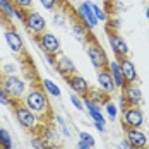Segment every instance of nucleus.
I'll return each mask as SVG.
<instances>
[{"mask_svg": "<svg viewBox=\"0 0 149 149\" xmlns=\"http://www.w3.org/2000/svg\"><path fill=\"white\" fill-rule=\"evenodd\" d=\"M22 101L26 103V106L29 108L31 111L38 117V118L41 120V122H52L53 120V113H52V104H50V98H48V94H46V91L41 88V84H33L28 93L24 94V98H22Z\"/></svg>", "mask_w": 149, "mask_h": 149, "instance_id": "nucleus-1", "label": "nucleus"}, {"mask_svg": "<svg viewBox=\"0 0 149 149\" xmlns=\"http://www.w3.org/2000/svg\"><path fill=\"white\" fill-rule=\"evenodd\" d=\"M12 110H14V115H15L17 123H19L22 129L29 130L33 135H40L41 134V129H43L45 122H41V120L38 118L29 108L26 106V103H24L22 100L15 101L14 106H12Z\"/></svg>", "mask_w": 149, "mask_h": 149, "instance_id": "nucleus-2", "label": "nucleus"}, {"mask_svg": "<svg viewBox=\"0 0 149 149\" xmlns=\"http://www.w3.org/2000/svg\"><path fill=\"white\" fill-rule=\"evenodd\" d=\"M0 86H2V89L9 94V98H12L14 101L22 100L24 94H26V88H28L26 81L22 77H19L17 74L0 75Z\"/></svg>", "mask_w": 149, "mask_h": 149, "instance_id": "nucleus-3", "label": "nucleus"}, {"mask_svg": "<svg viewBox=\"0 0 149 149\" xmlns=\"http://www.w3.org/2000/svg\"><path fill=\"white\" fill-rule=\"evenodd\" d=\"M86 53H88V58H89L91 65L96 69V70H103V69H108V55L104 52V48L101 46V43L93 36L89 41L86 43Z\"/></svg>", "mask_w": 149, "mask_h": 149, "instance_id": "nucleus-4", "label": "nucleus"}, {"mask_svg": "<svg viewBox=\"0 0 149 149\" xmlns=\"http://www.w3.org/2000/svg\"><path fill=\"white\" fill-rule=\"evenodd\" d=\"M36 45L40 46V50H43V53H52V55H57L62 52V45H60V40L53 34V33H48L43 31L41 34H34L33 36Z\"/></svg>", "mask_w": 149, "mask_h": 149, "instance_id": "nucleus-5", "label": "nucleus"}, {"mask_svg": "<svg viewBox=\"0 0 149 149\" xmlns=\"http://www.w3.org/2000/svg\"><path fill=\"white\" fill-rule=\"evenodd\" d=\"M104 33H106V38L110 41V46H111V52L115 53V58L118 60L122 57H129L130 55V48L127 45V41L123 40V36H120L118 31L108 29L104 28Z\"/></svg>", "mask_w": 149, "mask_h": 149, "instance_id": "nucleus-6", "label": "nucleus"}, {"mask_svg": "<svg viewBox=\"0 0 149 149\" xmlns=\"http://www.w3.org/2000/svg\"><path fill=\"white\" fill-rule=\"evenodd\" d=\"M122 125L123 129H141L144 125V111L141 106H129L122 111Z\"/></svg>", "mask_w": 149, "mask_h": 149, "instance_id": "nucleus-7", "label": "nucleus"}, {"mask_svg": "<svg viewBox=\"0 0 149 149\" xmlns=\"http://www.w3.org/2000/svg\"><path fill=\"white\" fill-rule=\"evenodd\" d=\"M22 24L26 26V29L29 31L33 36L34 34H41L43 31H46V19L36 10H28Z\"/></svg>", "mask_w": 149, "mask_h": 149, "instance_id": "nucleus-8", "label": "nucleus"}, {"mask_svg": "<svg viewBox=\"0 0 149 149\" xmlns=\"http://www.w3.org/2000/svg\"><path fill=\"white\" fill-rule=\"evenodd\" d=\"M28 10H21L14 5L12 0H0V17L5 21V22H12L14 19L17 21H24Z\"/></svg>", "mask_w": 149, "mask_h": 149, "instance_id": "nucleus-9", "label": "nucleus"}, {"mask_svg": "<svg viewBox=\"0 0 149 149\" xmlns=\"http://www.w3.org/2000/svg\"><path fill=\"white\" fill-rule=\"evenodd\" d=\"M75 15H77V19H79L82 24H86L91 31H94L98 28V24H100V21L96 19V15L93 14V10H91L89 0H84V2L79 3V7H77V10H75Z\"/></svg>", "mask_w": 149, "mask_h": 149, "instance_id": "nucleus-10", "label": "nucleus"}, {"mask_svg": "<svg viewBox=\"0 0 149 149\" xmlns=\"http://www.w3.org/2000/svg\"><path fill=\"white\" fill-rule=\"evenodd\" d=\"M69 15L72 17V24H70L72 28H70V29H72V34H74V38L77 40V41H81V43H84V45H86V43L89 41L91 38L94 36V34H93V31H91L89 28L86 26V24H82V22L77 19L75 12H70Z\"/></svg>", "mask_w": 149, "mask_h": 149, "instance_id": "nucleus-11", "label": "nucleus"}, {"mask_svg": "<svg viewBox=\"0 0 149 149\" xmlns=\"http://www.w3.org/2000/svg\"><path fill=\"white\" fill-rule=\"evenodd\" d=\"M65 81H67V86L74 91L77 96H81V98H86V96H88L91 86L82 75H79L77 72H75V74H72V75H67Z\"/></svg>", "mask_w": 149, "mask_h": 149, "instance_id": "nucleus-12", "label": "nucleus"}, {"mask_svg": "<svg viewBox=\"0 0 149 149\" xmlns=\"http://www.w3.org/2000/svg\"><path fill=\"white\" fill-rule=\"evenodd\" d=\"M3 38H5L7 46L10 48V52H14V53H22V52L26 50L24 41H22V36H21L12 26H7V29L3 33Z\"/></svg>", "mask_w": 149, "mask_h": 149, "instance_id": "nucleus-13", "label": "nucleus"}, {"mask_svg": "<svg viewBox=\"0 0 149 149\" xmlns=\"http://www.w3.org/2000/svg\"><path fill=\"white\" fill-rule=\"evenodd\" d=\"M125 135L132 149H148L149 139L141 129H125Z\"/></svg>", "mask_w": 149, "mask_h": 149, "instance_id": "nucleus-14", "label": "nucleus"}, {"mask_svg": "<svg viewBox=\"0 0 149 149\" xmlns=\"http://www.w3.org/2000/svg\"><path fill=\"white\" fill-rule=\"evenodd\" d=\"M57 72H58L63 79L67 77V75H72L77 72V69H75V63L72 62V60L69 58L65 53H57V60H55V67H53Z\"/></svg>", "mask_w": 149, "mask_h": 149, "instance_id": "nucleus-15", "label": "nucleus"}, {"mask_svg": "<svg viewBox=\"0 0 149 149\" xmlns=\"http://www.w3.org/2000/svg\"><path fill=\"white\" fill-rule=\"evenodd\" d=\"M118 63H120V70H122L125 84H135L139 75H137V69H135L134 62L129 57H122V58H118Z\"/></svg>", "mask_w": 149, "mask_h": 149, "instance_id": "nucleus-16", "label": "nucleus"}, {"mask_svg": "<svg viewBox=\"0 0 149 149\" xmlns=\"http://www.w3.org/2000/svg\"><path fill=\"white\" fill-rule=\"evenodd\" d=\"M98 84H100V89L106 93L108 96H111V94H115L117 93V86H115V82H113V77L110 74V70L108 69H103V70H98Z\"/></svg>", "mask_w": 149, "mask_h": 149, "instance_id": "nucleus-17", "label": "nucleus"}, {"mask_svg": "<svg viewBox=\"0 0 149 149\" xmlns=\"http://www.w3.org/2000/svg\"><path fill=\"white\" fill-rule=\"evenodd\" d=\"M122 93L125 94L127 101H129V106H141L142 103V91L137 84H127Z\"/></svg>", "mask_w": 149, "mask_h": 149, "instance_id": "nucleus-18", "label": "nucleus"}, {"mask_svg": "<svg viewBox=\"0 0 149 149\" xmlns=\"http://www.w3.org/2000/svg\"><path fill=\"white\" fill-rule=\"evenodd\" d=\"M108 70H110V74L113 77V82H115V86H117V89L122 91L127 84H125V81H123V75H122V70H120V63L118 60H111L110 63H108Z\"/></svg>", "mask_w": 149, "mask_h": 149, "instance_id": "nucleus-19", "label": "nucleus"}, {"mask_svg": "<svg viewBox=\"0 0 149 149\" xmlns=\"http://www.w3.org/2000/svg\"><path fill=\"white\" fill-rule=\"evenodd\" d=\"M21 69H22V72L24 75L28 77V81H36L38 79V70L34 69V65H33V62H31L28 57H24V58L21 60Z\"/></svg>", "mask_w": 149, "mask_h": 149, "instance_id": "nucleus-20", "label": "nucleus"}, {"mask_svg": "<svg viewBox=\"0 0 149 149\" xmlns=\"http://www.w3.org/2000/svg\"><path fill=\"white\" fill-rule=\"evenodd\" d=\"M40 84H41V88L46 91V94H48V96H53V98H60V96H62L60 88L53 82V81H52V79H43Z\"/></svg>", "mask_w": 149, "mask_h": 149, "instance_id": "nucleus-21", "label": "nucleus"}, {"mask_svg": "<svg viewBox=\"0 0 149 149\" xmlns=\"http://www.w3.org/2000/svg\"><path fill=\"white\" fill-rule=\"evenodd\" d=\"M103 110H104L106 118L110 120V122H115V120L118 118V106H117V103L111 101V98L103 103Z\"/></svg>", "mask_w": 149, "mask_h": 149, "instance_id": "nucleus-22", "label": "nucleus"}, {"mask_svg": "<svg viewBox=\"0 0 149 149\" xmlns=\"http://www.w3.org/2000/svg\"><path fill=\"white\" fill-rule=\"evenodd\" d=\"M0 149H15L9 130L7 129H2V127H0Z\"/></svg>", "mask_w": 149, "mask_h": 149, "instance_id": "nucleus-23", "label": "nucleus"}, {"mask_svg": "<svg viewBox=\"0 0 149 149\" xmlns=\"http://www.w3.org/2000/svg\"><path fill=\"white\" fill-rule=\"evenodd\" d=\"M53 122H57V127L62 130V135L63 137H69V139L72 137V130H70V127L67 125V122H65V118L62 115H55L53 117Z\"/></svg>", "mask_w": 149, "mask_h": 149, "instance_id": "nucleus-24", "label": "nucleus"}, {"mask_svg": "<svg viewBox=\"0 0 149 149\" xmlns=\"http://www.w3.org/2000/svg\"><path fill=\"white\" fill-rule=\"evenodd\" d=\"M89 7H91L93 14L96 15V19H98L100 22H106V21H108V12H106V10H103L100 5H96L94 2H91V0H89Z\"/></svg>", "mask_w": 149, "mask_h": 149, "instance_id": "nucleus-25", "label": "nucleus"}, {"mask_svg": "<svg viewBox=\"0 0 149 149\" xmlns=\"http://www.w3.org/2000/svg\"><path fill=\"white\" fill-rule=\"evenodd\" d=\"M67 21H69V15H67V12L55 10V14H53V22H55V26H58V28H65Z\"/></svg>", "mask_w": 149, "mask_h": 149, "instance_id": "nucleus-26", "label": "nucleus"}, {"mask_svg": "<svg viewBox=\"0 0 149 149\" xmlns=\"http://www.w3.org/2000/svg\"><path fill=\"white\" fill-rule=\"evenodd\" d=\"M38 2L41 3V7H43V9L52 10V12L58 10V7L62 5V0H38Z\"/></svg>", "mask_w": 149, "mask_h": 149, "instance_id": "nucleus-27", "label": "nucleus"}, {"mask_svg": "<svg viewBox=\"0 0 149 149\" xmlns=\"http://www.w3.org/2000/svg\"><path fill=\"white\" fill-rule=\"evenodd\" d=\"M106 28L108 29H113V31H118L122 28V21H120L118 15H110L108 21H106Z\"/></svg>", "mask_w": 149, "mask_h": 149, "instance_id": "nucleus-28", "label": "nucleus"}, {"mask_svg": "<svg viewBox=\"0 0 149 149\" xmlns=\"http://www.w3.org/2000/svg\"><path fill=\"white\" fill-rule=\"evenodd\" d=\"M14 103L15 101L12 100V98H9V94L2 89V86H0V104H3V106H7V108H12Z\"/></svg>", "mask_w": 149, "mask_h": 149, "instance_id": "nucleus-29", "label": "nucleus"}, {"mask_svg": "<svg viewBox=\"0 0 149 149\" xmlns=\"http://www.w3.org/2000/svg\"><path fill=\"white\" fill-rule=\"evenodd\" d=\"M29 142H31V146H33V149H46V142L43 141L41 135H33Z\"/></svg>", "mask_w": 149, "mask_h": 149, "instance_id": "nucleus-30", "label": "nucleus"}, {"mask_svg": "<svg viewBox=\"0 0 149 149\" xmlns=\"http://www.w3.org/2000/svg\"><path fill=\"white\" fill-rule=\"evenodd\" d=\"M79 141L84 142V144H88V146H91V148L96 146V139H94L89 132H81V134H79Z\"/></svg>", "mask_w": 149, "mask_h": 149, "instance_id": "nucleus-31", "label": "nucleus"}, {"mask_svg": "<svg viewBox=\"0 0 149 149\" xmlns=\"http://www.w3.org/2000/svg\"><path fill=\"white\" fill-rule=\"evenodd\" d=\"M70 103L75 106V110H79V111H84L86 108H84V100L81 98V96H77V94H70Z\"/></svg>", "mask_w": 149, "mask_h": 149, "instance_id": "nucleus-32", "label": "nucleus"}, {"mask_svg": "<svg viewBox=\"0 0 149 149\" xmlns=\"http://www.w3.org/2000/svg\"><path fill=\"white\" fill-rule=\"evenodd\" d=\"M12 2L21 10H31V7H33V0H12Z\"/></svg>", "mask_w": 149, "mask_h": 149, "instance_id": "nucleus-33", "label": "nucleus"}, {"mask_svg": "<svg viewBox=\"0 0 149 149\" xmlns=\"http://www.w3.org/2000/svg\"><path fill=\"white\" fill-rule=\"evenodd\" d=\"M15 69H17V67H15L14 63H5V65L0 69V72H2L0 75H14L15 74Z\"/></svg>", "mask_w": 149, "mask_h": 149, "instance_id": "nucleus-34", "label": "nucleus"}, {"mask_svg": "<svg viewBox=\"0 0 149 149\" xmlns=\"http://www.w3.org/2000/svg\"><path fill=\"white\" fill-rule=\"evenodd\" d=\"M117 106H118V111H125L129 108V101H127V98H125L123 93L118 94V103H117Z\"/></svg>", "mask_w": 149, "mask_h": 149, "instance_id": "nucleus-35", "label": "nucleus"}, {"mask_svg": "<svg viewBox=\"0 0 149 149\" xmlns=\"http://www.w3.org/2000/svg\"><path fill=\"white\" fill-rule=\"evenodd\" d=\"M43 58L45 62L50 65V67H55V60H57V55H52V53H43Z\"/></svg>", "mask_w": 149, "mask_h": 149, "instance_id": "nucleus-36", "label": "nucleus"}, {"mask_svg": "<svg viewBox=\"0 0 149 149\" xmlns=\"http://www.w3.org/2000/svg\"><path fill=\"white\" fill-rule=\"evenodd\" d=\"M93 125L96 127V130H98V132H101V134L106 132V125H103V123H96V122H93Z\"/></svg>", "mask_w": 149, "mask_h": 149, "instance_id": "nucleus-37", "label": "nucleus"}, {"mask_svg": "<svg viewBox=\"0 0 149 149\" xmlns=\"http://www.w3.org/2000/svg\"><path fill=\"white\" fill-rule=\"evenodd\" d=\"M77 149H93V148H91V146H88V144H84V142H81V141H79V142H77Z\"/></svg>", "mask_w": 149, "mask_h": 149, "instance_id": "nucleus-38", "label": "nucleus"}, {"mask_svg": "<svg viewBox=\"0 0 149 149\" xmlns=\"http://www.w3.org/2000/svg\"><path fill=\"white\" fill-rule=\"evenodd\" d=\"M144 14H146V19L149 21V3H148V7H146V10H144Z\"/></svg>", "mask_w": 149, "mask_h": 149, "instance_id": "nucleus-39", "label": "nucleus"}]
</instances>
